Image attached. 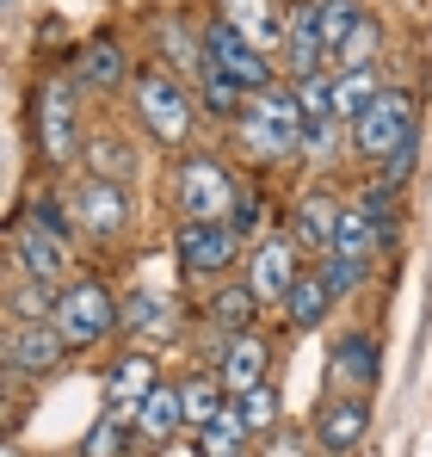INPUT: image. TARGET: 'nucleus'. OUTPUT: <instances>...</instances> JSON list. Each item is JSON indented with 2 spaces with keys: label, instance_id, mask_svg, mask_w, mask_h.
<instances>
[{
  "label": "nucleus",
  "instance_id": "obj_43",
  "mask_svg": "<svg viewBox=\"0 0 432 457\" xmlns=\"http://www.w3.org/2000/svg\"><path fill=\"white\" fill-rule=\"evenodd\" d=\"M6 457H25V452H19V445H6Z\"/></svg>",
  "mask_w": 432,
  "mask_h": 457
},
{
  "label": "nucleus",
  "instance_id": "obj_21",
  "mask_svg": "<svg viewBox=\"0 0 432 457\" xmlns=\"http://www.w3.org/2000/svg\"><path fill=\"white\" fill-rule=\"evenodd\" d=\"M130 427H137V452H167V445H179V439L192 433V427H186V402H179V378L161 383L143 408L130 414Z\"/></svg>",
  "mask_w": 432,
  "mask_h": 457
},
{
  "label": "nucleus",
  "instance_id": "obj_14",
  "mask_svg": "<svg viewBox=\"0 0 432 457\" xmlns=\"http://www.w3.org/2000/svg\"><path fill=\"white\" fill-rule=\"evenodd\" d=\"M0 359H6V378L12 383H44L50 371H62L69 359V340L56 334V321H6L0 334Z\"/></svg>",
  "mask_w": 432,
  "mask_h": 457
},
{
  "label": "nucleus",
  "instance_id": "obj_20",
  "mask_svg": "<svg viewBox=\"0 0 432 457\" xmlns=\"http://www.w3.org/2000/svg\"><path fill=\"white\" fill-rule=\"evenodd\" d=\"M216 19L235 25L253 50H266L272 62L285 56V19H290V0H216Z\"/></svg>",
  "mask_w": 432,
  "mask_h": 457
},
{
  "label": "nucleus",
  "instance_id": "obj_3",
  "mask_svg": "<svg viewBox=\"0 0 432 457\" xmlns=\"http://www.w3.org/2000/svg\"><path fill=\"white\" fill-rule=\"evenodd\" d=\"M241 192H247V179L216 149L192 143V149H179L167 161V211H173V223H228Z\"/></svg>",
  "mask_w": 432,
  "mask_h": 457
},
{
  "label": "nucleus",
  "instance_id": "obj_30",
  "mask_svg": "<svg viewBox=\"0 0 432 457\" xmlns=\"http://www.w3.org/2000/svg\"><path fill=\"white\" fill-rule=\"evenodd\" d=\"M364 19H370L364 0H315V25H321V44H328V69H334V56L359 37Z\"/></svg>",
  "mask_w": 432,
  "mask_h": 457
},
{
  "label": "nucleus",
  "instance_id": "obj_40",
  "mask_svg": "<svg viewBox=\"0 0 432 457\" xmlns=\"http://www.w3.org/2000/svg\"><path fill=\"white\" fill-rule=\"evenodd\" d=\"M253 457H315V439H309V427H278V433H266L260 445H253Z\"/></svg>",
  "mask_w": 432,
  "mask_h": 457
},
{
  "label": "nucleus",
  "instance_id": "obj_19",
  "mask_svg": "<svg viewBox=\"0 0 432 457\" xmlns=\"http://www.w3.org/2000/svg\"><path fill=\"white\" fill-rule=\"evenodd\" d=\"M340 211H346V198H340L334 186H309V192H296V198H290V223L285 228L303 241V253H309V260H321V253L334 247Z\"/></svg>",
  "mask_w": 432,
  "mask_h": 457
},
{
  "label": "nucleus",
  "instance_id": "obj_23",
  "mask_svg": "<svg viewBox=\"0 0 432 457\" xmlns=\"http://www.w3.org/2000/svg\"><path fill=\"white\" fill-rule=\"evenodd\" d=\"M216 378L228 383V395H247L260 383H272V340L253 328V334H235L222 353H216Z\"/></svg>",
  "mask_w": 432,
  "mask_h": 457
},
{
  "label": "nucleus",
  "instance_id": "obj_28",
  "mask_svg": "<svg viewBox=\"0 0 432 457\" xmlns=\"http://www.w3.org/2000/svg\"><path fill=\"white\" fill-rule=\"evenodd\" d=\"M179 402H186V427H192V433H204L211 420L228 414V402H235V395H228V383L216 378V365H198V371H186V378H179Z\"/></svg>",
  "mask_w": 432,
  "mask_h": 457
},
{
  "label": "nucleus",
  "instance_id": "obj_12",
  "mask_svg": "<svg viewBox=\"0 0 432 457\" xmlns=\"http://www.w3.org/2000/svg\"><path fill=\"white\" fill-rule=\"evenodd\" d=\"M303 272H309V253H303V241H296L290 228H266V235L247 247V266H241V278H247V291L260 297V309H278Z\"/></svg>",
  "mask_w": 432,
  "mask_h": 457
},
{
  "label": "nucleus",
  "instance_id": "obj_24",
  "mask_svg": "<svg viewBox=\"0 0 432 457\" xmlns=\"http://www.w3.org/2000/svg\"><path fill=\"white\" fill-rule=\"evenodd\" d=\"M334 309H340V297L328 291V278H321L315 260H309V272L290 285V297L278 303V321H285V334H315V328L334 321Z\"/></svg>",
  "mask_w": 432,
  "mask_h": 457
},
{
  "label": "nucleus",
  "instance_id": "obj_1",
  "mask_svg": "<svg viewBox=\"0 0 432 457\" xmlns=\"http://www.w3.org/2000/svg\"><path fill=\"white\" fill-rule=\"evenodd\" d=\"M25 124H31V149H37V161H44L50 173H69V167H80L93 124H87V93L69 80V69H56V75H37V80H31Z\"/></svg>",
  "mask_w": 432,
  "mask_h": 457
},
{
  "label": "nucleus",
  "instance_id": "obj_9",
  "mask_svg": "<svg viewBox=\"0 0 432 457\" xmlns=\"http://www.w3.org/2000/svg\"><path fill=\"white\" fill-rule=\"evenodd\" d=\"M62 198H69V211H74L80 241H93V247H112V241H124V235L137 228V198H130V186H112V179H93V173H74Z\"/></svg>",
  "mask_w": 432,
  "mask_h": 457
},
{
  "label": "nucleus",
  "instance_id": "obj_26",
  "mask_svg": "<svg viewBox=\"0 0 432 457\" xmlns=\"http://www.w3.org/2000/svg\"><path fill=\"white\" fill-rule=\"evenodd\" d=\"M389 247H395V235L377 223V217L364 211L359 198H346V211H340V228H334V247H328V253H346V260H364V266H377Z\"/></svg>",
  "mask_w": 432,
  "mask_h": 457
},
{
  "label": "nucleus",
  "instance_id": "obj_2",
  "mask_svg": "<svg viewBox=\"0 0 432 457\" xmlns=\"http://www.w3.org/2000/svg\"><path fill=\"white\" fill-rule=\"evenodd\" d=\"M303 99H296V87L278 80V87H266V93H253L247 99V112H241V124L228 130V143H235V161H247V167H260V173H272V167H296L303 161Z\"/></svg>",
  "mask_w": 432,
  "mask_h": 457
},
{
  "label": "nucleus",
  "instance_id": "obj_16",
  "mask_svg": "<svg viewBox=\"0 0 432 457\" xmlns=\"http://www.w3.org/2000/svg\"><path fill=\"white\" fill-rule=\"evenodd\" d=\"M186 334V309L173 303V297H161V291H124V340L130 346H148V353H161V346H173Z\"/></svg>",
  "mask_w": 432,
  "mask_h": 457
},
{
  "label": "nucleus",
  "instance_id": "obj_5",
  "mask_svg": "<svg viewBox=\"0 0 432 457\" xmlns=\"http://www.w3.org/2000/svg\"><path fill=\"white\" fill-rule=\"evenodd\" d=\"M173 266L192 291H216V285L241 278L247 241L235 223H173Z\"/></svg>",
  "mask_w": 432,
  "mask_h": 457
},
{
  "label": "nucleus",
  "instance_id": "obj_25",
  "mask_svg": "<svg viewBox=\"0 0 432 457\" xmlns=\"http://www.w3.org/2000/svg\"><path fill=\"white\" fill-rule=\"evenodd\" d=\"M260 297L247 291V278H228V285H216L211 297H204V309H198V321L211 328V334H222V340H235V334H253L260 328Z\"/></svg>",
  "mask_w": 432,
  "mask_h": 457
},
{
  "label": "nucleus",
  "instance_id": "obj_22",
  "mask_svg": "<svg viewBox=\"0 0 432 457\" xmlns=\"http://www.w3.org/2000/svg\"><path fill=\"white\" fill-rule=\"evenodd\" d=\"M278 69H285V80L328 75V44H321V25H315V0H290L285 56H278Z\"/></svg>",
  "mask_w": 432,
  "mask_h": 457
},
{
  "label": "nucleus",
  "instance_id": "obj_44",
  "mask_svg": "<svg viewBox=\"0 0 432 457\" xmlns=\"http://www.w3.org/2000/svg\"><path fill=\"white\" fill-rule=\"evenodd\" d=\"M6 6H12V0H6Z\"/></svg>",
  "mask_w": 432,
  "mask_h": 457
},
{
  "label": "nucleus",
  "instance_id": "obj_34",
  "mask_svg": "<svg viewBox=\"0 0 432 457\" xmlns=\"http://www.w3.org/2000/svg\"><path fill=\"white\" fill-rule=\"evenodd\" d=\"M235 414L247 420V433H253V439L278 433V427H285V395H278V383H260V389L235 395Z\"/></svg>",
  "mask_w": 432,
  "mask_h": 457
},
{
  "label": "nucleus",
  "instance_id": "obj_8",
  "mask_svg": "<svg viewBox=\"0 0 432 457\" xmlns=\"http://www.w3.org/2000/svg\"><path fill=\"white\" fill-rule=\"evenodd\" d=\"M414 143H420V105H414V93L408 87H383V99L353 124V143L346 149L359 154L364 173H377V167H389L395 154L414 149Z\"/></svg>",
  "mask_w": 432,
  "mask_h": 457
},
{
  "label": "nucleus",
  "instance_id": "obj_37",
  "mask_svg": "<svg viewBox=\"0 0 432 457\" xmlns=\"http://www.w3.org/2000/svg\"><path fill=\"white\" fill-rule=\"evenodd\" d=\"M315 272H321V278H328V291L346 303V297H359L364 285H370V272H377V266H364V260H346V253H321V260H315Z\"/></svg>",
  "mask_w": 432,
  "mask_h": 457
},
{
  "label": "nucleus",
  "instance_id": "obj_6",
  "mask_svg": "<svg viewBox=\"0 0 432 457\" xmlns=\"http://www.w3.org/2000/svg\"><path fill=\"white\" fill-rule=\"evenodd\" d=\"M6 260H12L19 278L56 285V291H69L74 278H80V241L62 235V228H50V223H37L31 211H19L6 223Z\"/></svg>",
  "mask_w": 432,
  "mask_h": 457
},
{
  "label": "nucleus",
  "instance_id": "obj_11",
  "mask_svg": "<svg viewBox=\"0 0 432 457\" xmlns=\"http://www.w3.org/2000/svg\"><path fill=\"white\" fill-rule=\"evenodd\" d=\"M204 69H211V75H222V80H235V87H241L247 99L285 80V69H278V62H272L266 50H253V44H247V37H241L235 25H222L216 12L204 19Z\"/></svg>",
  "mask_w": 432,
  "mask_h": 457
},
{
  "label": "nucleus",
  "instance_id": "obj_13",
  "mask_svg": "<svg viewBox=\"0 0 432 457\" xmlns=\"http://www.w3.org/2000/svg\"><path fill=\"white\" fill-rule=\"evenodd\" d=\"M148 62H161V69H173L179 80L204 75V19H192V12H179V6H161V12H148Z\"/></svg>",
  "mask_w": 432,
  "mask_h": 457
},
{
  "label": "nucleus",
  "instance_id": "obj_15",
  "mask_svg": "<svg viewBox=\"0 0 432 457\" xmlns=\"http://www.w3.org/2000/svg\"><path fill=\"white\" fill-rule=\"evenodd\" d=\"M309 439L321 457H353L370 439V395H353V389H328L321 408L309 414Z\"/></svg>",
  "mask_w": 432,
  "mask_h": 457
},
{
  "label": "nucleus",
  "instance_id": "obj_39",
  "mask_svg": "<svg viewBox=\"0 0 432 457\" xmlns=\"http://www.w3.org/2000/svg\"><path fill=\"white\" fill-rule=\"evenodd\" d=\"M377 56H383V19L370 12V19L359 25V37L334 56V75H340V69H377Z\"/></svg>",
  "mask_w": 432,
  "mask_h": 457
},
{
  "label": "nucleus",
  "instance_id": "obj_10",
  "mask_svg": "<svg viewBox=\"0 0 432 457\" xmlns=\"http://www.w3.org/2000/svg\"><path fill=\"white\" fill-rule=\"evenodd\" d=\"M143 69V56L124 44V31H93L80 50L69 56V80L87 93V99H112V93H130V80Z\"/></svg>",
  "mask_w": 432,
  "mask_h": 457
},
{
  "label": "nucleus",
  "instance_id": "obj_4",
  "mask_svg": "<svg viewBox=\"0 0 432 457\" xmlns=\"http://www.w3.org/2000/svg\"><path fill=\"white\" fill-rule=\"evenodd\" d=\"M130 118H137V130H143L148 143L179 154V149H192L204 105H198V87H192V80H179L173 69H161V62L143 56V69L130 80Z\"/></svg>",
  "mask_w": 432,
  "mask_h": 457
},
{
  "label": "nucleus",
  "instance_id": "obj_7",
  "mask_svg": "<svg viewBox=\"0 0 432 457\" xmlns=\"http://www.w3.org/2000/svg\"><path fill=\"white\" fill-rule=\"evenodd\" d=\"M56 334L69 340V353H93V346L124 340V297L105 278L80 272L69 291H62V303H56Z\"/></svg>",
  "mask_w": 432,
  "mask_h": 457
},
{
  "label": "nucleus",
  "instance_id": "obj_17",
  "mask_svg": "<svg viewBox=\"0 0 432 457\" xmlns=\"http://www.w3.org/2000/svg\"><path fill=\"white\" fill-rule=\"evenodd\" d=\"M328 378H334V389L377 395V383H383V340H377V328H346V334L334 340Z\"/></svg>",
  "mask_w": 432,
  "mask_h": 457
},
{
  "label": "nucleus",
  "instance_id": "obj_33",
  "mask_svg": "<svg viewBox=\"0 0 432 457\" xmlns=\"http://www.w3.org/2000/svg\"><path fill=\"white\" fill-rule=\"evenodd\" d=\"M80 457H137V427H130V414L99 408V420H93L87 439H80Z\"/></svg>",
  "mask_w": 432,
  "mask_h": 457
},
{
  "label": "nucleus",
  "instance_id": "obj_18",
  "mask_svg": "<svg viewBox=\"0 0 432 457\" xmlns=\"http://www.w3.org/2000/svg\"><path fill=\"white\" fill-rule=\"evenodd\" d=\"M161 383H167L161 378V353L124 346V353L112 359V371H105V408H112V414H137Z\"/></svg>",
  "mask_w": 432,
  "mask_h": 457
},
{
  "label": "nucleus",
  "instance_id": "obj_42",
  "mask_svg": "<svg viewBox=\"0 0 432 457\" xmlns=\"http://www.w3.org/2000/svg\"><path fill=\"white\" fill-rule=\"evenodd\" d=\"M228 223L241 228V241H247V247H253V241H260V235H266V204H260V186H247V192H241V204H235V217H228Z\"/></svg>",
  "mask_w": 432,
  "mask_h": 457
},
{
  "label": "nucleus",
  "instance_id": "obj_36",
  "mask_svg": "<svg viewBox=\"0 0 432 457\" xmlns=\"http://www.w3.org/2000/svg\"><path fill=\"white\" fill-rule=\"evenodd\" d=\"M340 143H353V124H340V118H309L303 124V161L309 167H334Z\"/></svg>",
  "mask_w": 432,
  "mask_h": 457
},
{
  "label": "nucleus",
  "instance_id": "obj_32",
  "mask_svg": "<svg viewBox=\"0 0 432 457\" xmlns=\"http://www.w3.org/2000/svg\"><path fill=\"white\" fill-rule=\"evenodd\" d=\"M56 303H62L56 285H37V278L6 272V321H56Z\"/></svg>",
  "mask_w": 432,
  "mask_h": 457
},
{
  "label": "nucleus",
  "instance_id": "obj_31",
  "mask_svg": "<svg viewBox=\"0 0 432 457\" xmlns=\"http://www.w3.org/2000/svg\"><path fill=\"white\" fill-rule=\"evenodd\" d=\"M253 433H247V420L235 414V402H228V414L222 420H211L204 433H192V452L198 457H253Z\"/></svg>",
  "mask_w": 432,
  "mask_h": 457
},
{
  "label": "nucleus",
  "instance_id": "obj_29",
  "mask_svg": "<svg viewBox=\"0 0 432 457\" xmlns=\"http://www.w3.org/2000/svg\"><path fill=\"white\" fill-rule=\"evenodd\" d=\"M383 87H389L383 69H340V75H334V118H340V124H359L364 112L383 99Z\"/></svg>",
  "mask_w": 432,
  "mask_h": 457
},
{
  "label": "nucleus",
  "instance_id": "obj_35",
  "mask_svg": "<svg viewBox=\"0 0 432 457\" xmlns=\"http://www.w3.org/2000/svg\"><path fill=\"white\" fill-rule=\"evenodd\" d=\"M198 105H204V118H211V124H228V130H235V124H241V112H247V93H241L235 80H222V75L204 69V75H198Z\"/></svg>",
  "mask_w": 432,
  "mask_h": 457
},
{
  "label": "nucleus",
  "instance_id": "obj_27",
  "mask_svg": "<svg viewBox=\"0 0 432 457\" xmlns=\"http://www.w3.org/2000/svg\"><path fill=\"white\" fill-rule=\"evenodd\" d=\"M137 143L130 137H118V130H93L87 137V154H80V173H93V179H112V186H130L137 179Z\"/></svg>",
  "mask_w": 432,
  "mask_h": 457
},
{
  "label": "nucleus",
  "instance_id": "obj_41",
  "mask_svg": "<svg viewBox=\"0 0 432 457\" xmlns=\"http://www.w3.org/2000/svg\"><path fill=\"white\" fill-rule=\"evenodd\" d=\"M296 99H303V118H334V69L328 75H309V80H290Z\"/></svg>",
  "mask_w": 432,
  "mask_h": 457
},
{
  "label": "nucleus",
  "instance_id": "obj_38",
  "mask_svg": "<svg viewBox=\"0 0 432 457\" xmlns=\"http://www.w3.org/2000/svg\"><path fill=\"white\" fill-rule=\"evenodd\" d=\"M364 211L377 217V223L389 228V235H402V186H389V179H377V173H364V186L353 192Z\"/></svg>",
  "mask_w": 432,
  "mask_h": 457
}]
</instances>
